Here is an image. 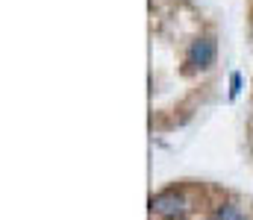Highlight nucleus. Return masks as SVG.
<instances>
[{
    "label": "nucleus",
    "instance_id": "obj_1",
    "mask_svg": "<svg viewBox=\"0 0 253 220\" xmlns=\"http://www.w3.org/2000/svg\"><path fill=\"white\" fill-rule=\"evenodd\" d=\"M150 212L159 215V218L174 220V218H183L189 212V203H186V197H180L174 191H162V194L150 197Z\"/></svg>",
    "mask_w": 253,
    "mask_h": 220
},
{
    "label": "nucleus",
    "instance_id": "obj_2",
    "mask_svg": "<svg viewBox=\"0 0 253 220\" xmlns=\"http://www.w3.org/2000/svg\"><path fill=\"white\" fill-rule=\"evenodd\" d=\"M215 62V41L212 38H197L189 47V65L191 68H209Z\"/></svg>",
    "mask_w": 253,
    "mask_h": 220
},
{
    "label": "nucleus",
    "instance_id": "obj_3",
    "mask_svg": "<svg viewBox=\"0 0 253 220\" xmlns=\"http://www.w3.org/2000/svg\"><path fill=\"white\" fill-rule=\"evenodd\" d=\"M212 220H248V218H245V212H242L239 206L227 203V206H218V209L212 212Z\"/></svg>",
    "mask_w": 253,
    "mask_h": 220
},
{
    "label": "nucleus",
    "instance_id": "obj_4",
    "mask_svg": "<svg viewBox=\"0 0 253 220\" xmlns=\"http://www.w3.org/2000/svg\"><path fill=\"white\" fill-rule=\"evenodd\" d=\"M230 82H233V88H230V94L236 97V94H239V88H242V76H239V73H233V79H230Z\"/></svg>",
    "mask_w": 253,
    "mask_h": 220
}]
</instances>
